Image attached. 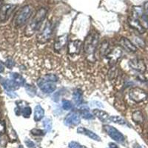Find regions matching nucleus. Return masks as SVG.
I'll list each match as a JSON object with an SVG mask.
<instances>
[{
	"instance_id": "f257e3e1",
	"label": "nucleus",
	"mask_w": 148,
	"mask_h": 148,
	"mask_svg": "<svg viewBox=\"0 0 148 148\" xmlns=\"http://www.w3.org/2000/svg\"><path fill=\"white\" fill-rule=\"evenodd\" d=\"M47 14V10L45 8H40L36 14L35 16L33 18L31 22L25 30V34L26 36H31L34 35L38 29L40 27L41 24L44 21Z\"/></svg>"
},
{
	"instance_id": "f03ea898",
	"label": "nucleus",
	"mask_w": 148,
	"mask_h": 148,
	"mask_svg": "<svg viewBox=\"0 0 148 148\" xmlns=\"http://www.w3.org/2000/svg\"><path fill=\"white\" fill-rule=\"evenodd\" d=\"M99 36L97 33L90 34L86 37L84 43V52L88 55L91 56L94 53L98 43H99Z\"/></svg>"
},
{
	"instance_id": "7ed1b4c3",
	"label": "nucleus",
	"mask_w": 148,
	"mask_h": 148,
	"mask_svg": "<svg viewBox=\"0 0 148 148\" xmlns=\"http://www.w3.org/2000/svg\"><path fill=\"white\" fill-rule=\"evenodd\" d=\"M32 14V8L30 5L24 6L16 16L14 18V24L16 27H22L27 22Z\"/></svg>"
},
{
	"instance_id": "20e7f679",
	"label": "nucleus",
	"mask_w": 148,
	"mask_h": 148,
	"mask_svg": "<svg viewBox=\"0 0 148 148\" xmlns=\"http://www.w3.org/2000/svg\"><path fill=\"white\" fill-rule=\"evenodd\" d=\"M148 94L145 90L140 88H133L129 92V97L136 103L142 102L147 99Z\"/></svg>"
},
{
	"instance_id": "39448f33",
	"label": "nucleus",
	"mask_w": 148,
	"mask_h": 148,
	"mask_svg": "<svg viewBox=\"0 0 148 148\" xmlns=\"http://www.w3.org/2000/svg\"><path fill=\"white\" fill-rule=\"evenodd\" d=\"M53 33L52 25L50 22H47L40 33L37 36V41L39 43L44 44L48 42L51 38Z\"/></svg>"
},
{
	"instance_id": "423d86ee",
	"label": "nucleus",
	"mask_w": 148,
	"mask_h": 148,
	"mask_svg": "<svg viewBox=\"0 0 148 148\" xmlns=\"http://www.w3.org/2000/svg\"><path fill=\"white\" fill-rule=\"evenodd\" d=\"M37 84L41 90L45 93H52L56 89V85L55 82L49 81L45 77L39 79L37 82Z\"/></svg>"
},
{
	"instance_id": "0eeeda50",
	"label": "nucleus",
	"mask_w": 148,
	"mask_h": 148,
	"mask_svg": "<svg viewBox=\"0 0 148 148\" xmlns=\"http://www.w3.org/2000/svg\"><path fill=\"white\" fill-rule=\"evenodd\" d=\"M103 127H104V131L106 132L107 134L116 141L119 142V143H122L123 141H125L124 135L121 132L119 131L116 128L113 127L112 126H110V125H104Z\"/></svg>"
},
{
	"instance_id": "6e6552de",
	"label": "nucleus",
	"mask_w": 148,
	"mask_h": 148,
	"mask_svg": "<svg viewBox=\"0 0 148 148\" xmlns=\"http://www.w3.org/2000/svg\"><path fill=\"white\" fill-rule=\"evenodd\" d=\"M15 8L16 5L11 4L2 5V7L0 9V22H6L10 16Z\"/></svg>"
},
{
	"instance_id": "1a4fd4ad",
	"label": "nucleus",
	"mask_w": 148,
	"mask_h": 148,
	"mask_svg": "<svg viewBox=\"0 0 148 148\" xmlns=\"http://www.w3.org/2000/svg\"><path fill=\"white\" fill-rule=\"evenodd\" d=\"M81 121L80 116L75 112H71L64 119V125L68 127L77 126Z\"/></svg>"
},
{
	"instance_id": "9d476101",
	"label": "nucleus",
	"mask_w": 148,
	"mask_h": 148,
	"mask_svg": "<svg viewBox=\"0 0 148 148\" xmlns=\"http://www.w3.org/2000/svg\"><path fill=\"white\" fill-rule=\"evenodd\" d=\"M130 67L134 71L139 73H144L146 71V64L142 59H134L129 62Z\"/></svg>"
},
{
	"instance_id": "9b49d317",
	"label": "nucleus",
	"mask_w": 148,
	"mask_h": 148,
	"mask_svg": "<svg viewBox=\"0 0 148 148\" xmlns=\"http://www.w3.org/2000/svg\"><path fill=\"white\" fill-rule=\"evenodd\" d=\"M82 42L79 40H73L69 42L67 45V52L70 55H78L81 50Z\"/></svg>"
},
{
	"instance_id": "f8f14e48",
	"label": "nucleus",
	"mask_w": 148,
	"mask_h": 148,
	"mask_svg": "<svg viewBox=\"0 0 148 148\" xmlns=\"http://www.w3.org/2000/svg\"><path fill=\"white\" fill-rule=\"evenodd\" d=\"M128 23H129L130 26L132 27V28L135 29L136 30H137L139 34H144L145 32V30L146 29L142 26L141 22L138 18H135V17L132 16L128 18Z\"/></svg>"
},
{
	"instance_id": "ddd939ff",
	"label": "nucleus",
	"mask_w": 148,
	"mask_h": 148,
	"mask_svg": "<svg viewBox=\"0 0 148 148\" xmlns=\"http://www.w3.org/2000/svg\"><path fill=\"white\" fill-rule=\"evenodd\" d=\"M77 132L79 133H80V134L85 135V136H88L89 138H90L91 139L94 140V141H101L100 137L96 133H93V132L90 130L83 127H78Z\"/></svg>"
},
{
	"instance_id": "4468645a",
	"label": "nucleus",
	"mask_w": 148,
	"mask_h": 148,
	"mask_svg": "<svg viewBox=\"0 0 148 148\" xmlns=\"http://www.w3.org/2000/svg\"><path fill=\"white\" fill-rule=\"evenodd\" d=\"M3 88L7 91H14L19 88V85L14 80H9V79H3L1 81Z\"/></svg>"
},
{
	"instance_id": "2eb2a0df",
	"label": "nucleus",
	"mask_w": 148,
	"mask_h": 148,
	"mask_svg": "<svg viewBox=\"0 0 148 148\" xmlns=\"http://www.w3.org/2000/svg\"><path fill=\"white\" fill-rule=\"evenodd\" d=\"M119 43L121 45V46H122L125 49H126L127 51H130V52H133L135 53L137 51V47L136 46L133 45L130 41L127 38H125V37H122L119 41Z\"/></svg>"
},
{
	"instance_id": "dca6fc26",
	"label": "nucleus",
	"mask_w": 148,
	"mask_h": 148,
	"mask_svg": "<svg viewBox=\"0 0 148 148\" xmlns=\"http://www.w3.org/2000/svg\"><path fill=\"white\" fill-rule=\"evenodd\" d=\"M92 113L102 122H108V121H110V116L108 113H106L105 111L101 110L99 109H94L92 110Z\"/></svg>"
},
{
	"instance_id": "f3484780",
	"label": "nucleus",
	"mask_w": 148,
	"mask_h": 148,
	"mask_svg": "<svg viewBox=\"0 0 148 148\" xmlns=\"http://www.w3.org/2000/svg\"><path fill=\"white\" fill-rule=\"evenodd\" d=\"M67 41V35L64 34L62 36H60L56 39L55 43H54V49L56 51H60L63 47L65 46L66 43Z\"/></svg>"
},
{
	"instance_id": "a211bd4d",
	"label": "nucleus",
	"mask_w": 148,
	"mask_h": 148,
	"mask_svg": "<svg viewBox=\"0 0 148 148\" xmlns=\"http://www.w3.org/2000/svg\"><path fill=\"white\" fill-rule=\"evenodd\" d=\"M121 49L119 47H116L113 49V51L108 53V58L110 59L111 62L115 63L116 61H118L119 58H121Z\"/></svg>"
},
{
	"instance_id": "6ab92c4d",
	"label": "nucleus",
	"mask_w": 148,
	"mask_h": 148,
	"mask_svg": "<svg viewBox=\"0 0 148 148\" xmlns=\"http://www.w3.org/2000/svg\"><path fill=\"white\" fill-rule=\"evenodd\" d=\"M45 110L40 104H37L34 109V120L36 121H39L44 117Z\"/></svg>"
},
{
	"instance_id": "aec40b11",
	"label": "nucleus",
	"mask_w": 148,
	"mask_h": 148,
	"mask_svg": "<svg viewBox=\"0 0 148 148\" xmlns=\"http://www.w3.org/2000/svg\"><path fill=\"white\" fill-rule=\"evenodd\" d=\"M10 76L12 80H14L19 86H23L25 84V79L21 75L16 73H10Z\"/></svg>"
},
{
	"instance_id": "412c9836",
	"label": "nucleus",
	"mask_w": 148,
	"mask_h": 148,
	"mask_svg": "<svg viewBox=\"0 0 148 148\" xmlns=\"http://www.w3.org/2000/svg\"><path fill=\"white\" fill-rule=\"evenodd\" d=\"M132 119H133V121H135L137 124H141V123H143L144 120H145L143 113H141L140 110L135 111L134 113H133Z\"/></svg>"
},
{
	"instance_id": "4be33fe9",
	"label": "nucleus",
	"mask_w": 148,
	"mask_h": 148,
	"mask_svg": "<svg viewBox=\"0 0 148 148\" xmlns=\"http://www.w3.org/2000/svg\"><path fill=\"white\" fill-rule=\"evenodd\" d=\"M73 98L76 104L78 105H81L83 102V98L82 93L79 90H76L73 93Z\"/></svg>"
},
{
	"instance_id": "5701e85b",
	"label": "nucleus",
	"mask_w": 148,
	"mask_h": 148,
	"mask_svg": "<svg viewBox=\"0 0 148 148\" xmlns=\"http://www.w3.org/2000/svg\"><path fill=\"white\" fill-rule=\"evenodd\" d=\"M110 122L116 123V124H118V125H125V124H126V121H125L124 119H122L121 117H120V116H110Z\"/></svg>"
},
{
	"instance_id": "b1692460",
	"label": "nucleus",
	"mask_w": 148,
	"mask_h": 148,
	"mask_svg": "<svg viewBox=\"0 0 148 148\" xmlns=\"http://www.w3.org/2000/svg\"><path fill=\"white\" fill-rule=\"evenodd\" d=\"M81 116L85 119H93L94 115L90 113L89 110H81Z\"/></svg>"
},
{
	"instance_id": "393cba45",
	"label": "nucleus",
	"mask_w": 148,
	"mask_h": 148,
	"mask_svg": "<svg viewBox=\"0 0 148 148\" xmlns=\"http://www.w3.org/2000/svg\"><path fill=\"white\" fill-rule=\"evenodd\" d=\"M42 124H43L45 130L47 132H50L52 130V121L50 119H45L44 121H42Z\"/></svg>"
},
{
	"instance_id": "a878e982",
	"label": "nucleus",
	"mask_w": 148,
	"mask_h": 148,
	"mask_svg": "<svg viewBox=\"0 0 148 148\" xmlns=\"http://www.w3.org/2000/svg\"><path fill=\"white\" fill-rule=\"evenodd\" d=\"M108 48H109V42H104L101 44V47H100V53H101V56H104L105 54H108Z\"/></svg>"
},
{
	"instance_id": "bb28decb",
	"label": "nucleus",
	"mask_w": 148,
	"mask_h": 148,
	"mask_svg": "<svg viewBox=\"0 0 148 148\" xmlns=\"http://www.w3.org/2000/svg\"><path fill=\"white\" fill-rule=\"evenodd\" d=\"M62 106L64 110H69L72 109L73 104L69 100L64 99L62 100Z\"/></svg>"
},
{
	"instance_id": "cd10ccee",
	"label": "nucleus",
	"mask_w": 148,
	"mask_h": 148,
	"mask_svg": "<svg viewBox=\"0 0 148 148\" xmlns=\"http://www.w3.org/2000/svg\"><path fill=\"white\" fill-rule=\"evenodd\" d=\"M22 113L25 118H29L30 114H31V108L28 106L25 107V108H24L23 110H22Z\"/></svg>"
},
{
	"instance_id": "c85d7f7f",
	"label": "nucleus",
	"mask_w": 148,
	"mask_h": 148,
	"mask_svg": "<svg viewBox=\"0 0 148 148\" xmlns=\"http://www.w3.org/2000/svg\"><path fill=\"white\" fill-rule=\"evenodd\" d=\"M26 90H27V92L28 93L30 96H34V95L36 94V89L31 85H27L25 87Z\"/></svg>"
},
{
	"instance_id": "c756f323",
	"label": "nucleus",
	"mask_w": 148,
	"mask_h": 148,
	"mask_svg": "<svg viewBox=\"0 0 148 148\" xmlns=\"http://www.w3.org/2000/svg\"><path fill=\"white\" fill-rule=\"evenodd\" d=\"M5 65L9 69H12L14 67V66L15 65V62H14V60L12 59H8L6 60V62H5Z\"/></svg>"
},
{
	"instance_id": "7c9ffc66",
	"label": "nucleus",
	"mask_w": 148,
	"mask_h": 148,
	"mask_svg": "<svg viewBox=\"0 0 148 148\" xmlns=\"http://www.w3.org/2000/svg\"><path fill=\"white\" fill-rule=\"evenodd\" d=\"M31 133L34 136H43V135H45V132L39 129H33L31 130Z\"/></svg>"
},
{
	"instance_id": "2f4dec72",
	"label": "nucleus",
	"mask_w": 148,
	"mask_h": 148,
	"mask_svg": "<svg viewBox=\"0 0 148 148\" xmlns=\"http://www.w3.org/2000/svg\"><path fill=\"white\" fill-rule=\"evenodd\" d=\"M68 147H69V148H80L81 145L76 141H71L68 145Z\"/></svg>"
},
{
	"instance_id": "473e14b6",
	"label": "nucleus",
	"mask_w": 148,
	"mask_h": 148,
	"mask_svg": "<svg viewBox=\"0 0 148 148\" xmlns=\"http://www.w3.org/2000/svg\"><path fill=\"white\" fill-rule=\"evenodd\" d=\"M135 40H136V42L137 44L138 45V46L141 47H145V42H144L142 39H141V38H138V37H136V39H135Z\"/></svg>"
},
{
	"instance_id": "72a5a7b5",
	"label": "nucleus",
	"mask_w": 148,
	"mask_h": 148,
	"mask_svg": "<svg viewBox=\"0 0 148 148\" xmlns=\"http://www.w3.org/2000/svg\"><path fill=\"white\" fill-rule=\"evenodd\" d=\"M25 145H27V147H31V148L35 147V144H34L33 141H30V140L26 139L25 141Z\"/></svg>"
},
{
	"instance_id": "f704fd0d",
	"label": "nucleus",
	"mask_w": 148,
	"mask_h": 148,
	"mask_svg": "<svg viewBox=\"0 0 148 148\" xmlns=\"http://www.w3.org/2000/svg\"><path fill=\"white\" fill-rule=\"evenodd\" d=\"M91 106H98L99 107V108H104L103 104L101 102H99V101H92L91 103Z\"/></svg>"
},
{
	"instance_id": "c9c22d12",
	"label": "nucleus",
	"mask_w": 148,
	"mask_h": 148,
	"mask_svg": "<svg viewBox=\"0 0 148 148\" xmlns=\"http://www.w3.org/2000/svg\"><path fill=\"white\" fill-rule=\"evenodd\" d=\"M5 131V125L3 121H0V133H2Z\"/></svg>"
},
{
	"instance_id": "e433bc0d",
	"label": "nucleus",
	"mask_w": 148,
	"mask_h": 148,
	"mask_svg": "<svg viewBox=\"0 0 148 148\" xmlns=\"http://www.w3.org/2000/svg\"><path fill=\"white\" fill-rule=\"evenodd\" d=\"M7 94L11 98H15L17 96V95L16 94L15 92H13V91H7Z\"/></svg>"
},
{
	"instance_id": "4c0bfd02",
	"label": "nucleus",
	"mask_w": 148,
	"mask_h": 148,
	"mask_svg": "<svg viewBox=\"0 0 148 148\" xmlns=\"http://www.w3.org/2000/svg\"><path fill=\"white\" fill-rule=\"evenodd\" d=\"M144 10H145V14L148 16V2H146L144 5Z\"/></svg>"
},
{
	"instance_id": "58836bf2",
	"label": "nucleus",
	"mask_w": 148,
	"mask_h": 148,
	"mask_svg": "<svg viewBox=\"0 0 148 148\" xmlns=\"http://www.w3.org/2000/svg\"><path fill=\"white\" fill-rule=\"evenodd\" d=\"M4 71H5V64L2 61H0V73H3Z\"/></svg>"
},
{
	"instance_id": "ea45409f",
	"label": "nucleus",
	"mask_w": 148,
	"mask_h": 148,
	"mask_svg": "<svg viewBox=\"0 0 148 148\" xmlns=\"http://www.w3.org/2000/svg\"><path fill=\"white\" fill-rule=\"evenodd\" d=\"M109 147H110V148H119V147L118 145H116V144H114V143H112V142L109 144Z\"/></svg>"
},
{
	"instance_id": "a19ab883",
	"label": "nucleus",
	"mask_w": 148,
	"mask_h": 148,
	"mask_svg": "<svg viewBox=\"0 0 148 148\" xmlns=\"http://www.w3.org/2000/svg\"><path fill=\"white\" fill-rule=\"evenodd\" d=\"M133 148H142L138 144H134L133 145Z\"/></svg>"
},
{
	"instance_id": "79ce46f5",
	"label": "nucleus",
	"mask_w": 148,
	"mask_h": 148,
	"mask_svg": "<svg viewBox=\"0 0 148 148\" xmlns=\"http://www.w3.org/2000/svg\"><path fill=\"white\" fill-rule=\"evenodd\" d=\"M2 2H3V0H0V9L2 7Z\"/></svg>"
},
{
	"instance_id": "37998d69",
	"label": "nucleus",
	"mask_w": 148,
	"mask_h": 148,
	"mask_svg": "<svg viewBox=\"0 0 148 148\" xmlns=\"http://www.w3.org/2000/svg\"><path fill=\"white\" fill-rule=\"evenodd\" d=\"M80 148H88V147H84V146H82V145H81Z\"/></svg>"
},
{
	"instance_id": "c03bdc74",
	"label": "nucleus",
	"mask_w": 148,
	"mask_h": 148,
	"mask_svg": "<svg viewBox=\"0 0 148 148\" xmlns=\"http://www.w3.org/2000/svg\"><path fill=\"white\" fill-rule=\"evenodd\" d=\"M19 148H23V147H22V146H20V147H19Z\"/></svg>"
}]
</instances>
